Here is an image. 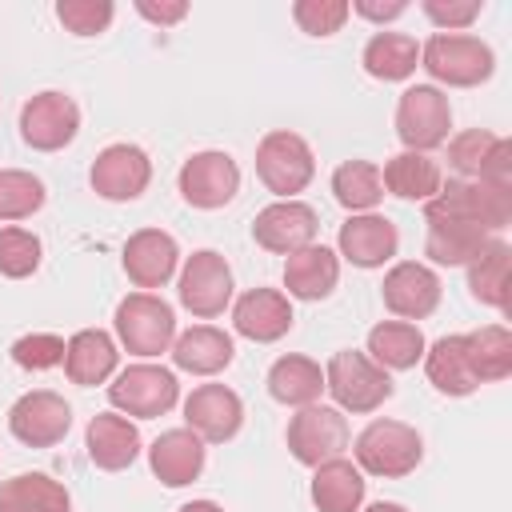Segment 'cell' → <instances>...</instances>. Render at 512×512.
Segmentation results:
<instances>
[{
	"label": "cell",
	"instance_id": "b9f144b4",
	"mask_svg": "<svg viewBox=\"0 0 512 512\" xmlns=\"http://www.w3.org/2000/svg\"><path fill=\"white\" fill-rule=\"evenodd\" d=\"M64 344L56 332H28L12 344V360L24 368V372H48V368H60L64 364Z\"/></svg>",
	"mask_w": 512,
	"mask_h": 512
},
{
	"label": "cell",
	"instance_id": "ab89813d",
	"mask_svg": "<svg viewBox=\"0 0 512 512\" xmlns=\"http://www.w3.org/2000/svg\"><path fill=\"white\" fill-rule=\"evenodd\" d=\"M112 16H116L112 0H60L56 4V20L72 36H100V32H108Z\"/></svg>",
	"mask_w": 512,
	"mask_h": 512
},
{
	"label": "cell",
	"instance_id": "44dd1931",
	"mask_svg": "<svg viewBox=\"0 0 512 512\" xmlns=\"http://www.w3.org/2000/svg\"><path fill=\"white\" fill-rule=\"evenodd\" d=\"M152 476L168 488H184L204 472V440L192 428H168L148 448Z\"/></svg>",
	"mask_w": 512,
	"mask_h": 512
},
{
	"label": "cell",
	"instance_id": "ac0fdd59",
	"mask_svg": "<svg viewBox=\"0 0 512 512\" xmlns=\"http://www.w3.org/2000/svg\"><path fill=\"white\" fill-rule=\"evenodd\" d=\"M336 248H340L336 256H344L356 268H384L400 248V232H396V224L388 216L360 212V216H348L340 224Z\"/></svg>",
	"mask_w": 512,
	"mask_h": 512
},
{
	"label": "cell",
	"instance_id": "f6af8a7d",
	"mask_svg": "<svg viewBox=\"0 0 512 512\" xmlns=\"http://www.w3.org/2000/svg\"><path fill=\"white\" fill-rule=\"evenodd\" d=\"M356 16H364V20H372V24H388V20H396V16H404L408 12V0H352L348 4Z\"/></svg>",
	"mask_w": 512,
	"mask_h": 512
},
{
	"label": "cell",
	"instance_id": "603a6c76",
	"mask_svg": "<svg viewBox=\"0 0 512 512\" xmlns=\"http://www.w3.org/2000/svg\"><path fill=\"white\" fill-rule=\"evenodd\" d=\"M116 364H120V348L104 328H80L64 344V372L80 388H96V384L112 380Z\"/></svg>",
	"mask_w": 512,
	"mask_h": 512
},
{
	"label": "cell",
	"instance_id": "7dc6e473",
	"mask_svg": "<svg viewBox=\"0 0 512 512\" xmlns=\"http://www.w3.org/2000/svg\"><path fill=\"white\" fill-rule=\"evenodd\" d=\"M360 512H408V508L396 504V500H376V504H368V508H360Z\"/></svg>",
	"mask_w": 512,
	"mask_h": 512
},
{
	"label": "cell",
	"instance_id": "60d3db41",
	"mask_svg": "<svg viewBox=\"0 0 512 512\" xmlns=\"http://www.w3.org/2000/svg\"><path fill=\"white\" fill-rule=\"evenodd\" d=\"M348 16H352L348 0H296L292 4V20L308 36H336Z\"/></svg>",
	"mask_w": 512,
	"mask_h": 512
},
{
	"label": "cell",
	"instance_id": "7a4b0ae2",
	"mask_svg": "<svg viewBox=\"0 0 512 512\" xmlns=\"http://www.w3.org/2000/svg\"><path fill=\"white\" fill-rule=\"evenodd\" d=\"M352 464L368 476H384V480H400L408 472L420 468L424 460V440L412 424L404 420H372L360 428V436L352 440Z\"/></svg>",
	"mask_w": 512,
	"mask_h": 512
},
{
	"label": "cell",
	"instance_id": "8992f818",
	"mask_svg": "<svg viewBox=\"0 0 512 512\" xmlns=\"http://www.w3.org/2000/svg\"><path fill=\"white\" fill-rule=\"evenodd\" d=\"M324 392L336 400V408L340 412H376L392 392H396V384H392V376L380 368V364H372L364 352H352V348H344V352H336L328 364H324Z\"/></svg>",
	"mask_w": 512,
	"mask_h": 512
},
{
	"label": "cell",
	"instance_id": "83f0119b",
	"mask_svg": "<svg viewBox=\"0 0 512 512\" xmlns=\"http://www.w3.org/2000/svg\"><path fill=\"white\" fill-rule=\"evenodd\" d=\"M268 396L288 408H308L324 396V368L308 356L288 352V356L272 360V368H268Z\"/></svg>",
	"mask_w": 512,
	"mask_h": 512
},
{
	"label": "cell",
	"instance_id": "2e32d148",
	"mask_svg": "<svg viewBox=\"0 0 512 512\" xmlns=\"http://www.w3.org/2000/svg\"><path fill=\"white\" fill-rule=\"evenodd\" d=\"M380 296H384V308L396 312L400 320H424L436 312L440 304V276L420 264V260H400L384 272V284H380Z\"/></svg>",
	"mask_w": 512,
	"mask_h": 512
},
{
	"label": "cell",
	"instance_id": "277c9868",
	"mask_svg": "<svg viewBox=\"0 0 512 512\" xmlns=\"http://www.w3.org/2000/svg\"><path fill=\"white\" fill-rule=\"evenodd\" d=\"M112 328H116V340H120L124 352H132L140 360H152V356L172 348V340H176V312L156 292H128L116 304Z\"/></svg>",
	"mask_w": 512,
	"mask_h": 512
},
{
	"label": "cell",
	"instance_id": "4316f807",
	"mask_svg": "<svg viewBox=\"0 0 512 512\" xmlns=\"http://www.w3.org/2000/svg\"><path fill=\"white\" fill-rule=\"evenodd\" d=\"M424 372H428L432 388L444 392V396H472L480 388V380L472 372V360H468L464 332L440 336L436 344H428L424 348Z\"/></svg>",
	"mask_w": 512,
	"mask_h": 512
},
{
	"label": "cell",
	"instance_id": "7402d4cb",
	"mask_svg": "<svg viewBox=\"0 0 512 512\" xmlns=\"http://www.w3.org/2000/svg\"><path fill=\"white\" fill-rule=\"evenodd\" d=\"M84 448H88V460L104 472H124L136 456H140V432L128 416L120 412H96L88 420V432H84Z\"/></svg>",
	"mask_w": 512,
	"mask_h": 512
},
{
	"label": "cell",
	"instance_id": "8fae6325",
	"mask_svg": "<svg viewBox=\"0 0 512 512\" xmlns=\"http://www.w3.org/2000/svg\"><path fill=\"white\" fill-rule=\"evenodd\" d=\"M76 132H80V108L68 92L48 88L20 108V136L36 152H60L64 144L76 140Z\"/></svg>",
	"mask_w": 512,
	"mask_h": 512
},
{
	"label": "cell",
	"instance_id": "ee69618b",
	"mask_svg": "<svg viewBox=\"0 0 512 512\" xmlns=\"http://www.w3.org/2000/svg\"><path fill=\"white\" fill-rule=\"evenodd\" d=\"M136 12L144 16V20H152V24H160V28H168V24H180L184 16H188V4L184 0H136Z\"/></svg>",
	"mask_w": 512,
	"mask_h": 512
},
{
	"label": "cell",
	"instance_id": "30bf717a",
	"mask_svg": "<svg viewBox=\"0 0 512 512\" xmlns=\"http://www.w3.org/2000/svg\"><path fill=\"white\" fill-rule=\"evenodd\" d=\"M344 448H348V420L340 408L308 404L288 420V452L304 468L336 460V456H344Z\"/></svg>",
	"mask_w": 512,
	"mask_h": 512
},
{
	"label": "cell",
	"instance_id": "e575fe53",
	"mask_svg": "<svg viewBox=\"0 0 512 512\" xmlns=\"http://www.w3.org/2000/svg\"><path fill=\"white\" fill-rule=\"evenodd\" d=\"M464 344L480 384H496L512 372V332L504 324H484L476 332H464Z\"/></svg>",
	"mask_w": 512,
	"mask_h": 512
},
{
	"label": "cell",
	"instance_id": "7bdbcfd3",
	"mask_svg": "<svg viewBox=\"0 0 512 512\" xmlns=\"http://www.w3.org/2000/svg\"><path fill=\"white\" fill-rule=\"evenodd\" d=\"M420 8H424V16H428L440 32H460V28H468V24L480 16L484 0H424Z\"/></svg>",
	"mask_w": 512,
	"mask_h": 512
},
{
	"label": "cell",
	"instance_id": "cb8c5ba5",
	"mask_svg": "<svg viewBox=\"0 0 512 512\" xmlns=\"http://www.w3.org/2000/svg\"><path fill=\"white\" fill-rule=\"evenodd\" d=\"M172 364L180 372H192V376H216L232 364L236 356V344L224 328H212V324H192L188 332H176L172 340Z\"/></svg>",
	"mask_w": 512,
	"mask_h": 512
},
{
	"label": "cell",
	"instance_id": "4fadbf2b",
	"mask_svg": "<svg viewBox=\"0 0 512 512\" xmlns=\"http://www.w3.org/2000/svg\"><path fill=\"white\" fill-rule=\"evenodd\" d=\"M176 184H180V196L192 208L212 212V208H224L240 192V168H236V160L228 152L208 148V152H192L180 164Z\"/></svg>",
	"mask_w": 512,
	"mask_h": 512
},
{
	"label": "cell",
	"instance_id": "d590c367",
	"mask_svg": "<svg viewBox=\"0 0 512 512\" xmlns=\"http://www.w3.org/2000/svg\"><path fill=\"white\" fill-rule=\"evenodd\" d=\"M492 236L472 228V224H428V240H424V256L432 264H444V268H468L480 248L488 244Z\"/></svg>",
	"mask_w": 512,
	"mask_h": 512
},
{
	"label": "cell",
	"instance_id": "d4e9b609",
	"mask_svg": "<svg viewBox=\"0 0 512 512\" xmlns=\"http://www.w3.org/2000/svg\"><path fill=\"white\" fill-rule=\"evenodd\" d=\"M340 284V256L324 244H308L292 256H284V296L296 300H324Z\"/></svg>",
	"mask_w": 512,
	"mask_h": 512
},
{
	"label": "cell",
	"instance_id": "ba28073f",
	"mask_svg": "<svg viewBox=\"0 0 512 512\" xmlns=\"http://www.w3.org/2000/svg\"><path fill=\"white\" fill-rule=\"evenodd\" d=\"M452 104L436 84H412L396 100V136L404 152H432L448 140Z\"/></svg>",
	"mask_w": 512,
	"mask_h": 512
},
{
	"label": "cell",
	"instance_id": "f35d334b",
	"mask_svg": "<svg viewBox=\"0 0 512 512\" xmlns=\"http://www.w3.org/2000/svg\"><path fill=\"white\" fill-rule=\"evenodd\" d=\"M40 236L28 228H0V276L8 280H24L40 268Z\"/></svg>",
	"mask_w": 512,
	"mask_h": 512
},
{
	"label": "cell",
	"instance_id": "3957f363",
	"mask_svg": "<svg viewBox=\"0 0 512 512\" xmlns=\"http://www.w3.org/2000/svg\"><path fill=\"white\" fill-rule=\"evenodd\" d=\"M420 68L448 88H476L496 72V52L468 32H436L420 44Z\"/></svg>",
	"mask_w": 512,
	"mask_h": 512
},
{
	"label": "cell",
	"instance_id": "5b68a950",
	"mask_svg": "<svg viewBox=\"0 0 512 512\" xmlns=\"http://www.w3.org/2000/svg\"><path fill=\"white\" fill-rule=\"evenodd\" d=\"M256 176L276 200H296L316 176V156L300 132L272 128L256 144Z\"/></svg>",
	"mask_w": 512,
	"mask_h": 512
},
{
	"label": "cell",
	"instance_id": "52a82bcc",
	"mask_svg": "<svg viewBox=\"0 0 512 512\" xmlns=\"http://www.w3.org/2000/svg\"><path fill=\"white\" fill-rule=\"evenodd\" d=\"M176 400H180L176 372L164 364H148V360L120 368L108 384V404L120 416H136V420L164 416L168 408H176Z\"/></svg>",
	"mask_w": 512,
	"mask_h": 512
},
{
	"label": "cell",
	"instance_id": "4dcf8cb0",
	"mask_svg": "<svg viewBox=\"0 0 512 512\" xmlns=\"http://www.w3.org/2000/svg\"><path fill=\"white\" fill-rule=\"evenodd\" d=\"M0 512H72V496L44 472H20L0 484Z\"/></svg>",
	"mask_w": 512,
	"mask_h": 512
},
{
	"label": "cell",
	"instance_id": "8d00e7d4",
	"mask_svg": "<svg viewBox=\"0 0 512 512\" xmlns=\"http://www.w3.org/2000/svg\"><path fill=\"white\" fill-rule=\"evenodd\" d=\"M44 180L24 168H0V220H28L44 208Z\"/></svg>",
	"mask_w": 512,
	"mask_h": 512
},
{
	"label": "cell",
	"instance_id": "6da1fadb",
	"mask_svg": "<svg viewBox=\"0 0 512 512\" xmlns=\"http://www.w3.org/2000/svg\"><path fill=\"white\" fill-rule=\"evenodd\" d=\"M428 224H472L480 232H500L512 224V188L492 180H448L432 200H424Z\"/></svg>",
	"mask_w": 512,
	"mask_h": 512
},
{
	"label": "cell",
	"instance_id": "d6986e66",
	"mask_svg": "<svg viewBox=\"0 0 512 512\" xmlns=\"http://www.w3.org/2000/svg\"><path fill=\"white\" fill-rule=\"evenodd\" d=\"M180 268V248L164 228H140L124 244V272L136 288H164Z\"/></svg>",
	"mask_w": 512,
	"mask_h": 512
},
{
	"label": "cell",
	"instance_id": "836d02e7",
	"mask_svg": "<svg viewBox=\"0 0 512 512\" xmlns=\"http://www.w3.org/2000/svg\"><path fill=\"white\" fill-rule=\"evenodd\" d=\"M332 196L340 208H348L352 216L360 212H376V204L384 200V180L380 168L372 160H344L332 172Z\"/></svg>",
	"mask_w": 512,
	"mask_h": 512
},
{
	"label": "cell",
	"instance_id": "484cf974",
	"mask_svg": "<svg viewBox=\"0 0 512 512\" xmlns=\"http://www.w3.org/2000/svg\"><path fill=\"white\" fill-rule=\"evenodd\" d=\"M364 488H368V480L348 456H336V460H324V464L312 468V504H316V512H360Z\"/></svg>",
	"mask_w": 512,
	"mask_h": 512
},
{
	"label": "cell",
	"instance_id": "e0dca14e",
	"mask_svg": "<svg viewBox=\"0 0 512 512\" xmlns=\"http://www.w3.org/2000/svg\"><path fill=\"white\" fill-rule=\"evenodd\" d=\"M244 404L228 384H200L184 400V428H192L204 444H224L240 432Z\"/></svg>",
	"mask_w": 512,
	"mask_h": 512
},
{
	"label": "cell",
	"instance_id": "5bb4252c",
	"mask_svg": "<svg viewBox=\"0 0 512 512\" xmlns=\"http://www.w3.org/2000/svg\"><path fill=\"white\" fill-rule=\"evenodd\" d=\"M88 180H92V192L96 196L124 204V200H136L152 184V160H148V152L140 144L120 140V144H108L92 160Z\"/></svg>",
	"mask_w": 512,
	"mask_h": 512
},
{
	"label": "cell",
	"instance_id": "bcb514c9",
	"mask_svg": "<svg viewBox=\"0 0 512 512\" xmlns=\"http://www.w3.org/2000/svg\"><path fill=\"white\" fill-rule=\"evenodd\" d=\"M176 512H224L216 500H188V504H180Z\"/></svg>",
	"mask_w": 512,
	"mask_h": 512
},
{
	"label": "cell",
	"instance_id": "ffe728a7",
	"mask_svg": "<svg viewBox=\"0 0 512 512\" xmlns=\"http://www.w3.org/2000/svg\"><path fill=\"white\" fill-rule=\"evenodd\" d=\"M292 300L276 288H248L232 304V328L252 344H272L292 328Z\"/></svg>",
	"mask_w": 512,
	"mask_h": 512
},
{
	"label": "cell",
	"instance_id": "74e56055",
	"mask_svg": "<svg viewBox=\"0 0 512 512\" xmlns=\"http://www.w3.org/2000/svg\"><path fill=\"white\" fill-rule=\"evenodd\" d=\"M496 140L500 136L488 132V128H464V132H456L448 140V164H452L456 180H480L484 176V164H488V156L496 148Z\"/></svg>",
	"mask_w": 512,
	"mask_h": 512
},
{
	"label": "cell",
	"instance_id": "f1b7e54d",
	"mask_svg": "<svg viewBox=\"0 0 512 512\" xmlns=\"http://www.w3.org/2000/svg\"><path fill=\"white\" fill-rule=\"evenodd\" d=\"M424 332L408 320H380L372 332H368V360L380 364L384 372H404V368H416L424 360Z\"/></svg>",
	"mask_w": 512,
	"mask_h": 512
},
{
	"label": "cell",
	"instance_id": "1f68e13d",
	"mask_svg": "<svg viewBox=\"0 0 512 512\" xmlns=\"http://www.w3.org/2000/svg\"><path fill=\"white\" fill-rule=\"evenodd\" d=\"M360 64H364V72L372 80H384V84L408 80L420 68V44L412 36H404V32H376L364 44Z\"/></svg>",
	"mask_w": 512,
	"mask_h": 512
},
{
	"label": "cell",
	"instance_id": "9a60e30c",
	"mask_svg": "<svg viewBox=\"0 0 512 512\" xmlns=\"http://www.w3.org/2000/svg\"><path fill=\"white\" fill-rule=\"evenodd\" d=\"M316 208L304 204V200H272L268 208L256 212L252 220V240L264 248V252H276V256H292L308 244H316Z\"/></svg>",
	"mask_w": 512,
	"mask_h": 512
},
{
	"label": "cell",
	"instance_id": "7c38bea8",
	"mask_svg": "<svg viewBox=\"0 0 512 512\" xmlns=\"http://www.w3.org/2000/svg\"><path fill=\"white\" fill-rule=\"evenodd\" d=\"M68 428H72V408L52 388H32L8 408V432L28 448H52L68 436Z\"/></svg>",
	"mask_w": 512,
	"mask_h": 512
},
{
	"label": "cell",
	"instance_id": "9c48e42d",
	"mask_svg": "<svg viewBox=\"0 0 512 512\" xmlns=\"http://www.w3.org/2000/svg\"><path fill=\"white\" fill-rule=\"evenodd\" d=\"M176 292H180V304L192 316H200V320L220 316L232 304V268H228V260L216 248L192 252L184 260V268H180Z\"/></svg>",
	"mask_w": 512,
	"mask_h": 512
},
{
	"label": "cell",
	"instance_id": "f546056e",
	"mask_svg": "<svg viewBox=\"0 0 512 512\" xmlns=\"http://www.w3.org/2000/svg\"><path fill=\"white\" fill-rule=\"evenodd\" d=\"M380 180H384V192L400 196V200H432L444 184V172L440 164L428 156V152H396L384 168H380Z\"/></svg>",
	"mask_w": 512,
	"mask_h": 512
},
{
	"label": "cell",
	"instance_id": "d6a6232c",
	"mask_svg": "<svg viewBox=\"0 0 512 512\" xmlns=\"http://www.w3.org/2000/svg\"><path fill=\"white\" fill-rule=\"evenodd\" d=\"M512 284V248L504 240H488L480 256L468 264V292L488 308H508Z\"/></svg>",
	"mask_w": 512,
	"mask_h": 512
}]
</instances>
